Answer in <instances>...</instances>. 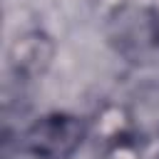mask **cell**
Here are the masks:
<instances>
[{
    "label": "cell",
    "mask_w": 159,
    "mask_h": 159,
    "mask_svg": "<svg viewBox=\"0 0 159 159\" xmlns=\"http://www.w3.org/2000/svg\"><path fill=\"white\" fill-rule=\"evenodd\" d=\"M87 124L67 112L35 119L20 137V149L35 159H70L84 142Z\"/></svg>",
    "instance_id": "1"
},
{
    "label": "cell",
    "mask_w": 159,
    "mask_h": 159,
    "mask_svg": "<svg viewBox=\"0 0 159 159\" xmlns=\"http://www.w3.org/2000/svg\"><path fill=\"white\" fill-rule=\"evenodd\" d=\"M55 55V45L52 40L40 32V30H32V32H25V35H17L7 50V57H10V65L17 75L22 77H35V75H42L50 65Z\"/></svg>",
    "instance_id": "2"
},
{
    "label": "cell",
    "mask_w": 159,
    "mask_h": 159,
    "mask_svg": "<svg viewBox=\"0 0 159 159\" xmlns=\"http://www.w3.org/2000/svg\"><path fill=\"white\" fill-rule=\"evenodd\" d=\"M154 42L159 45V15H157V22H154Z\"/></svg>",
    "instance_id": "3"
}]
</instances>
